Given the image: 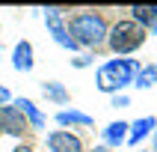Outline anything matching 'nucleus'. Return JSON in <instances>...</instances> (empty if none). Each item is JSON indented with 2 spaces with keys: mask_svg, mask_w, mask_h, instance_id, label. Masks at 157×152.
I'll return each instance as SVG.
<instances>
[{
  "mask_svg": "<svg viewBox=\"0 0 157 152\" xmlns=\"http://www.w3.org/2000/svg\"><path fill=\"white\" fill-rule=\"evenodd\" d=\"M48 149H51V152H83V143H80L77 134L59 128V131L48 134Z\"/></svg>",
  "mask_w": 157,
  "mask_h": 152,
  "instance_id": "423d86ee",
  "label": "nucleus"
},
{
  "mask_svg": "<svg viewBox=\"0 0 157 152\" xmlns=\"http://www.w3.org/2000/svg\"><path fill=\"white\" fill-rule=\"evenodd\" d=\"M12 105L21 110V116L27 119V125H30V128H36V131H42V128H44V113L33 105V101H30V98H24V96H21V98H15Z\"/></svg>",
  "mask_w": 157,
  "mask_h": 152,
  "instance_id": "0eeeda50",
  "label": "nucleus"
},
{
  "mask_svg": "<svg viewBox=\"0 0 157 152\" xmlns=\"http://www.w3.org/2000/svg\"><path fill=\"white\" fill-rule=\"evenodd\" d=\"M42 92H44V98H51V101H56V105H65V101H68V89L62 87L59 80H44Z\"/></svg>",
  "mask_w": 157,
  "mask_h": 152,
  "instance_id": "f8f14e48",
  "label": "nucleus"
},
{
  "mask_svg": "<svg viewBox=\"0 0 157 152\" xmlns=\"http://www.w3.org/2000/svg\"><path fill=\"white\" fill-rule=\"evenodd\" d=\"M145 39H148V36H145V27L133 24L131 18L116 21V24L107 30V45L113 48V54H131V51H136Z\"/></svg>",
  "mask_w": 157,
  "mask_h": 152,
  "instance_id": "7ed1b4c3",
  "label": "nucleus"
},
{
  "mask_svg": "<svg viewBox=\"0 0 157 152\" xmlns=\"http://www.w3.org/2000/svg\"><path fill=\"white\" fill-rule=\"evenodd\" d=\"M154 128H157V119H154V116H142V119L131 122V125H128V143L136 146V143H140L148 131H154Z\"/></svg>",
  "mask_w": 157,
  "mask_h": 152,
  "instance_id": "1a4fd4ad",
  "label": "nucleus"
},
{
  "mask_svg": "<svg viewBox=\"0 0 157 152\" xmlns=\"http://www.w3.org/2000/svg\"><path fill=\"white\" fill-rule=\"evenodd\" d=\"M89 63H92V57H89V54H83V57H77V60H71V66H74V69H86Z\"/></svg>",
  "mask_w": 157,
  "mask_h": 152,
  "instance_id": "2eb2a0df",
  "label": "nucleus"
},
{
  "mask_svg": "<svg viewBox=\"0 0 157 152\" xmlns=\"http://www.w3.org/2000/svg\"><path fill=\"white\" fill-rule=\"evenodd\" d=\"M12 101V96H9V89L6 87H0V105H9Z\"/></svg>",
  "mask_w": 157,
  "mask_h": 152,
  "instance_id": "f3484780",
  "label": "nucleus"
},
{
  "mask_svg": "<svg viewBox=\"0 0 157 152\" xmlns=\"http://www.w3.org/2000/svg\"><path fill=\"white\" fill-rule=\"evenodd\" d=\"M12 152H33V149H30L27 143H21V146H15V149H12Z\"/></svg>",
  "mask_w": 157,
  "mask_h": 152,
  "instance_id": "a211bd4d",
  "label": "nucleus"
},
{
  "mask_svg": "<svg viewBox=\"0 0 157 152\" xmlns=\"http://www.w3.org/2000/svg\"><path fill=\"white\" fill-rule=\"evenodd\" d=\"M44 27H48V33L53 36V42L59 45V48L77 51V45L68 39V30H65V21H62V9H56V6H48V9H44Z\"/></svg>",
  "mask_w": 157,
  "mask_h": 152,
  "instance_id": "20e7f679",
  "label": "nucleus"
},
{
  "mask_svg": "<svg viewBox=\"0 0 157 152\" xmlns=\"http://www.w3.org/2000/svg\"><path fill=\"white\" fill-rule=\"evenodd\" d=\"M104 146H122V143H128V122H110L104 128Z\"/></svg>",
  "mask_w": 157,
  "mask_h": 152,
  "instance_id": "9d476101",
  "label": "nucleus"
},
{
  "mask_svg": "<svg viewBox=\"0 0 157 152\" xmlns=\"http://www.w3.org/2000/svg\"><path fill=\"white\" fill-rule=\"evenodd\" d=\"M128 105H131V98H128V96H122V92L113 96V107H128Z\"/></svg>",
  "mask_w": 157,
  "mask_h": 152,
  "instance_id": "dca6fc26",
  "label": "nucleus"
},
{
  "mask_svg": "<svg viewBox=\"0 0 157 152\" xmlns=\"http://www.w3.org/2000/svg\"><path fill=\"white\" fill-rule=\"evenodd\" d=\"M92 152H110V149H107V146H95Z\"/></svg>",
  "mask_w": 157,
  "mask_h": 152,
  "instance_id": "6ab92c4d",
  "label": "nucleus"
},
{
  "mask_svg": "<svg viewBox=\"0 0 157 152\" xmlns=\"http://www.w3.org/2000/svg\"><path fill=\"white\" fill-rule=\"evenodd\" d=\"M56 122L65 128V125H83V128H89L92 125V116L83 113V110H59L56 113Z\"/></svg>",
  "mask_w": 157,
  "mask_h": 152,
  "instance_id": "9b49d317",
  "label": "nucleus"
},
{
  "mask_svg": "<svg viewBox=\"0 0 157 152\" xmlns=\"http://www.w3.org/2000/svg\"><path fill=\"white\" fill-rule=\"evenodd\" d=\"M151 84H157V66H145V69H140L136 75H133V87L148 89Z\"/></svg>",
  "mask_w": 157,
  "mask_h": 152,
  "instance_id": "4468645a",
  "label": "nucleus"
},
{
  "mask_svg": "<svg viewBox=\"0 0 157 152\" xmlns=\"http://www.w3.org/2000/svg\"><path fill=\"white\" fill-rule=\"evenodd\" d=\"M151 33H154V36H157V18H154V24H151Z\"/></svg>",
  "mask_w": 157,
  "mask_h": 152,
  "instance_id": "aec40b11",
  "label": "nucleus"
},
{
  "mask_svg": "<svg viewBox=\"0 0 157 152\" xmlns=\"http://www.w3.org/2000/svg\"><path fill=\"white\" fill-rule=\"evenodd\" d=\"M131 21L133 24H140V27H151L154 24V18H157V6H131Z\"/></svg>",
  "mask_w": 157,
  "mask_h": 152,
  "instance_id": "ddd939ff",
  "label": "nucleus"
},
{
  "mask_svg": "<svg viewBox=\"0 0 157 152\" xmlns=\"http://www.w3.org/2000/svg\"><path fill=\"white\" fill-rule=\"evenodd\" d=\"M33 45L27 42H18L15 45V51H12V69L15 72H33Z\"/></svg>",
  "mask_w": 157,
  "mask_h": 152,
  "instance_id": "6e6552de",
  "label": "nucleus"
},
{
  "mask_svg": "<svg viewBox=\"0 0 157 152\" xmlns=\"http://www.w3.org/2000/svg\"><path fill=\"white\" fill-rule=\"evenodd\" d=\"M0 131L3 134H12V137H21V134L30 131L27 119L21 116L15 105H0Z\"/></svg>",
  "mask_w": 157,
  "mask_h": 152,
  "instance_id": "39448f33",
  "label": "nucleus"
},
{
  "mask_svg": "<svg viewBox=\"0 0 157 152\" xmlns=\"http://www.w3.org/2000/svg\"><path fill=\"white\" fill-rule=\"evenodd\" d=\"M136 72H140L136 60H110V63H104V66L98 69L95 84L107 96H119L128 84H133V75H136Z\"/></svg>",
  "mask_w": 157,
  "mask_h": 152,
  "instance_id": "f03ea898",
  "label": "nucleus"
},
{
  "mask_svg": "<svg viewBox=\"0 0 157 152\" xmlns=\"http://www.w3.org/2000/svg\"><path fill=\"white\" fill-rule=\"evenodd\" d=\"M151 152H157V131H154V149H151Z\"/></svg>",
  "mask_w": 157,
  "mask_h": 152,
  "instance_id": "412c9836",
  "label": "nucleus"
},
{
  "mask_svg": "<svg viewBox=\"0 0 157 152\" xmlns=\"http://www.w3.org/2000/svg\"><path fill=\"white\" fill-rule=\"evenodd\" d=\"M68 39L77 48H98V45L107 42V21L98 12H77V15L68 18Z\"/></svg>",
  "mask_w": 157,
  "mask_h": 152,
  "instance_id": "f257e3e1",
  "label": "nucleus"
}]
</instances>
